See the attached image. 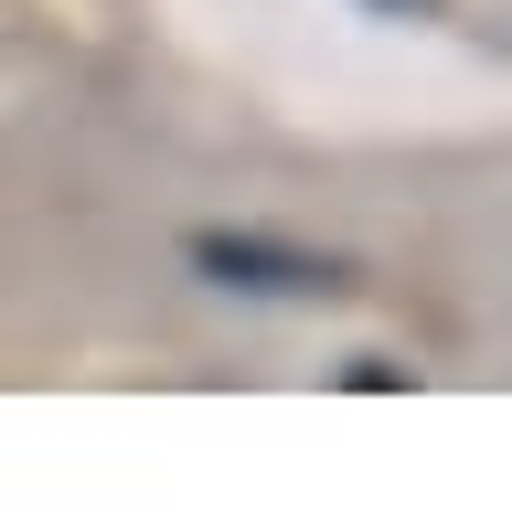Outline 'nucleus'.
<instances>
[{"mask_svg": "<svg viewBox=\"0 0 512 512\" xmlns=\"http://www.w3.org/2000/svg\"><path fill=\"white\" fill-rule=\"evenodd\" d=\"M192 267L214 288H246V299H342L352 267L342 256H310L288 235H256V224H203L192 235Z\"/></svg>", "mask_w": 512, "mask_h": 512, "instance_id": "f257e3e1", "label": "nucleus"}]
</instances>
